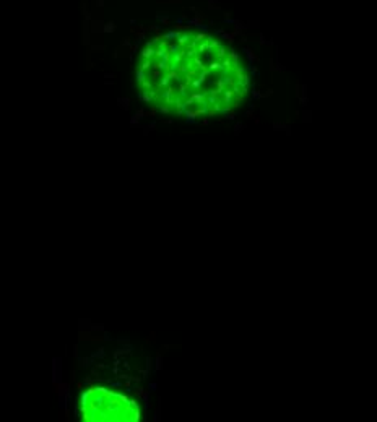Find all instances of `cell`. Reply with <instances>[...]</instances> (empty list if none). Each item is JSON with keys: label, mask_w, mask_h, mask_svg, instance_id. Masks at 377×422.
Returning a JSON list of instances; mask_svg holds the SVG:
<instances>
[{"label": "cell", "mask_w": 377, "mask_h": 422, "mask_svg": "<svg viewBox=\"0 0 377 422\" xmlns=\"http://www.w3.org/2000/svg\"><path fill=\"white\" fill-rule=\"evenodd\" d=\"M141 98L163 114L210 117L246 99L249 76L232 51L203 34L148 44L137 63Z\"/></svg>", "instance_id": "obj_1"}, {"label": "cell", "mask_w": 377, "mask_h": 422, "mask_svg": "<svg viewBox=\"0 0 377 422\" xmlns=\"http://www.w3.org/2000/svg\"><path fill=\"white\" fill-rule=\"evenodd\" d=\"M80 416L86 422H137L141 411L137 401L129 396L93 387L80 398Z\"/></svg>", "instance_id": "obj_2"}]
</instances>
